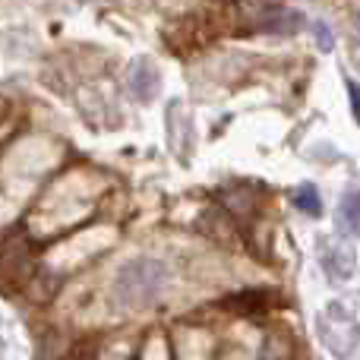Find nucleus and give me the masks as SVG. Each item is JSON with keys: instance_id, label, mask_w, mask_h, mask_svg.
I'll return each mask as SVG.
<instances>
[{"instance_id": "nucleus-1", "label": "nucleus", "mask_w": 360, "mask_h": 360, "mask_svg": "<svg viewBox=\"0 0 360 360\" xmlns=\"http://www.w3.org/2000/svg\"><path fill=\"white\" fill-rule=\"evenodd\" d=\"M168 281H171V272L162 259L136 256V259L124 262L117 269L111 285V297L124 310H143V307H152L162 297Z\"/></svg>"}, {"instance_id": "nucleus-2", "label": "nucleus", "mask_w": 360, "mask_h": 360, "mask_svg": "<svg viewBox=\"0 0 360 360\" xmlns=\"http://www.w3.org/2000/svg\"><path fill=\"white\" fill-rule=\"evenodd\" d=\"M316 332H319V342H323L335 357H348L360 345L357 316L345 304H338V300H332V304L316 316Z\"/></svg>"}, {"instance_id": "nucleus-3", "label": "nucleus", "mask_w": 360, "mask_h": 360, "mask_svg": "<svg viewBox=\"0 0 360 360\" xmlns=\"http://www.w3.org/2000/svg\"><path fill=\"white\" fill-rule=\"evenodd\" d=\"M319 262H323V269L329 272V278L348 281L351 275H354L357 256H354V247H351L348 240L332 237V240H323V247H319Z\"/></svg>"}, {"instance_id": "nucleus-4", "label": "nucleus", "mask_w": 360, "mask_h": 360, "mask_svg": "<svg viewBox=\"0 0 360 360\" xmlns=\"http://www.w3.org/2000/svg\"><path fill=\"white\" fill-rule=\"evenodd\" d=\"M130 86L139 101H152L158 95V89H162V76H158V70L149 60H136L130 73Z\"/></svg>"}, {"instance_id": "nucleus-5", "label": "nucleus", "mask_w": 360, "mask_h": 360, "mask_svg": "<svg viewBox=\"0 0 360 360\" xmlns=\"http://www.w3.org/2000/svg\"><path fill=\"white\" fill-rule=\"evenodd\" d=\"M338 221H342L345 231L351 234H360V193H348L338 205Z\"/></svg>"}, {"instance_id": "nucleus-6", "label": "nucleus", "mask_w": 360, "mask_h": 360, "mask_svg": "<svg viewBox=\"0 0 360 360\" xmlns=\"http://www.w3.org/2000/svg\"><path fill=\"white\" fill-rule=\"evenodd\" d=\"M294 205H297L300 212H307V215H313V218L323 212V199H319V193H316L313 184H304L297 193H294Z\"/></svg>"}, {"instance_id": "nucleus-7", "label": "nucleus", "mask_w": 360, "mask_h": 360, "mask_svg": "<svg viewBox=\"0 0 360 360\" xmlns=\"http://www.w3.org/2000/svg\"><path fill=\"white\" fill-rule=\"evenodd\" d=\"M348 95H351V111H354V120L360 124V86L357 82H348Z\"/></svg>"}, {"instance_id": "nucleus-8", "label": "nucleus", "mask_w": 360, "mask_h": 360, "mask_svg": "<svg viewBox=\"0 0 360 360\" xmlns=\"http://www.w3.org/2000/svg\"><path fill=\"white\" fill-rule=\"evenodd\" d=\"M316 38H319V48H323V51H332V32H329V25L316 22Z\"/></svg>"}, {"instance_id": "nucleus-9", "label": "nucleus", "mask_w": 360, "mask_h": 360, "mask_svg": "<svg viewBox=\"0 0 360 360\" xmlns=\"http://www.w3.org/2000/svg\"><path fill=\"white\" fill-rule=\"evenodd\" d=\"M357 29H360V19H357Z\"/></svg>"}]
</instances>
